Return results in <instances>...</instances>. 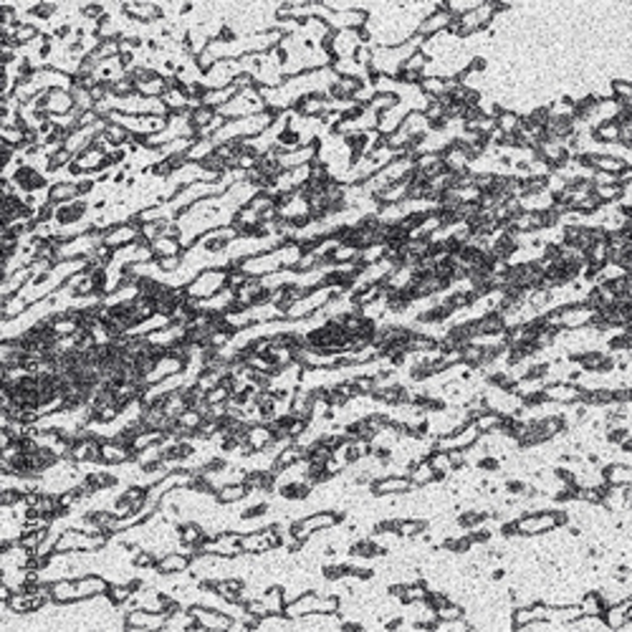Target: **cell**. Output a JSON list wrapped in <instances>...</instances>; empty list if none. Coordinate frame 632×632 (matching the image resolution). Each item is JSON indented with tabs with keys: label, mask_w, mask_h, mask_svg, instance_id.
<instances>
[{
	"label": "cell",
	"mask_w": 632,
	"mask_h": 632,
	"mask_svg": "<svg viewBox=\"0 0 632 632\" xmlns=\"http://www.w3.org/2000/svg\"><path fill=\"white\" fill-rule=\"evenodd\" d=\"M228 286V268H207L198 273L190 284H185V291L190 299H210Z\"/></svg>",
	"instance_id": "cell-1"
},
{
	"label": "cell",
	"mask_w": 632,
	"mask_h": 632,
	"mask_svg": "<svg viewBox=\"0 0 632 632\" xmlns=\"http://www.w3.org/2000/svg\"><path fill=\"white\" fill-rule=\"evenodd\" d=\"M337 607H339V599L337 597H319L316 592H304L301 597H296L293 602H286V610L284 615L288 617H301V615H309V612H329L334 615L337 612Z\"/></svg>",
	"instance_id": "cell-2"
},
{
	"label": "cell",
	"mask_w": 632,
	"mask_h": 632,
	"mask_svg": "<svg viewBox=\"0 0 632 632\" xmlns=\"http://www.w3.org/2000/svg\"><path fill=\"white\" fill-rule=\"evenodd\" d=\"M167 617L165 612H154V610H145V607H132L124 615L126 630H165Z\"/></svg>",
	"instance_id": "cell-3"
},
{
	"label": "cell",
	"mask_w": 632,
	"mask_h": 632,
	"mask_svg": "<svg viewBox=\"0 0 632 632\" xmlns=\"http://www.w3.org/2000/svg\"><path fill=\"white\" fill-rule=\"evenodd\" d=\"M337 521H339V516H334V513H314V516H307V519L291 524V534L299 541H307L314 531H321L326 526H334Z\"/></svg>",
	"instance_id": "cell-4"
},
{
	"label": "cell",
	"mask_w": 632,
	"mask_h": 632,
	"mask_svg": "<svg viewBox=\"0 0 632 632\" xmlns=\"http://www.w3.org/2000/svg\"><path fill=\"white\" fill-rule=\"evenodd\" d=\"M190 564H193V557H187V554H182V552H167L165 557H160V561H157V569H154V572L172 577V574L185 572Z\"/></svg>",
	"instance_id": "cell-5"
},
{
	"label": "cell",
	"mask_w": 632,
	"mask_h": 632,
	"mask_svg": "<svg viewBox=\"0 0 632 632\" xmlns=\"http://www.w3.org/2000/svg\"><path fill=\"white\" fill-rule=\"evenodd\" d=\"M76 198H84V195L73 180H59L48 187V203H54V205H64V203H71Z\"/></svg>",
	"instance_id": "cell-6"
},
{
	"label": "cell",
	"mask_w": 632,
	"mask_h": 632,
	"mask_svg": "<svg viewBox=\"0 0 632 632\" xmlns=\"http://www.w3.org/2000/svg\"><path fill=\"white\" fill-rule=\"evenodd\" d=\"M182 240L180 238H157L152 243V253H154V260L160 258H172V256H182Z\"/></svg>",
	"instance_id": "cell-7"
},
{
	"label": "cell",
	"mask_w": 632,
	"mask_h": 632,
	"mask_svg": "<svg viewBox=\"0 0 632 632\" xmlns=\"http://www.w3.org/2000/svg\"><path fill=\"white\" fill-rule=\"evenodd\" d=\"M279 491H281V496H284V499H288V501H304V499H309V493H311V483H309V480H304L299 476L296 480H288V483H284Z\"/></svg>",
	"instance_id": "cell-8"
},
{
	"label": "cell",
	"mask_w": 632,
	"mask_h": 632,
	"mask_svg": "<svg viewBox=\"0 0 632 632\" xmlns=\"http://www.w3.org/2000/svg\"><path fill=\"white\" fill-rule=\"evenodd\" d=\"M248 493H251V491H248L246 483L240 480V483H226L223 488H218V493H215V496H218L220 504H238V501L246 499Z\"/></svg>",
	"instance_id": "cell-9"
},
{
	"label": "cell",
	"mask_w": 632,
	"mask_h": 632,
	"mask_svg": "<svg viewBox=\"0 0 632 632\" xmlns=\"http://www.w3.org/2000/svg\"><path fill=\"white\" fill-rule=\"evenodd\" d=\"M132 597H134V585H117V582H109L107 602H109L112 607L126 605V602H129Z\"/></svg>",
	"instance_id": "cell-10"
},
{
	"label": "cell",
	"mask_w": 632,
	"mask_h": 632,
	"mask_svg": "<svg viewBox=\"0 0 632 632\" xmlns=\"http://www.w3.org/2000/svg\"><path fill=\"white\" fill-rule=\"evenodd\" d=\"M124 13L132 15V20H157L160 8L157 6H124Z\"/></svg>",
	"instance_id": "cell-11"
},
{
	"label": "cell",
	"mask_w": 632,
	"mask_h": 632,
	"mask_svg": "<svg viewBox=\"0 0 632 632\" xmlns=\"http://www.w3.org/2000/svg\"><path fill=\"white\" fill-rule=\"evenodd\" d=\"M344 574H346V569H344V566H339V564L324 566V577L326 579H341Z\"/></svg>",
	"instance_id": "cell-12"
}]
</instances>
